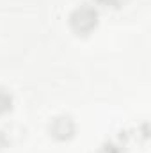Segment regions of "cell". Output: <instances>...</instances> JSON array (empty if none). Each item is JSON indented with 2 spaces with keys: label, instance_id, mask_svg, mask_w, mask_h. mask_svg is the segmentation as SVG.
<instances>
[{
  "label": "cell",
  "instance_id": "6da1fadb",
  "mask_svg": "<svg viewBox=\"0 0 151 153\" xmlns=\"http://www.w3.org/2000/svg\"><path fill=\"white\" fill-rule=\"evenodd\" d=\"M96 22H98V14L91 7H80L71 16V27L75 29V32H78V34L91 32L96 27Z\"/></svg>",
  "mask_w": 151,
  "mask_h": 153
},
{
  "label": "cell",
  "instance_id": "7a4b0ae2",
  "mask_svg": "<svg viewBox=\"0 0 151 153\" xmlns=\"http://www.w3.org/2000/svg\"><path fill=\"white\" fill-rule=\"evenodd\" d=\"M11 94L7 93V91H4V89H0V114H4V112H7L9 109H11Z\"/></svg>",
  "mask_w": 151,
  "mask_h": 153
}]
</instances>
